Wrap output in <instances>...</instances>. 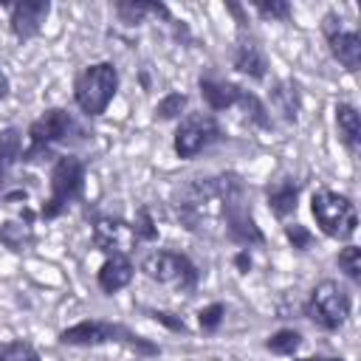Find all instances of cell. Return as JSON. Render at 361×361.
I'll use <instances>...</instances> for the list:
<instances>
[{
  "label": "cell",
  "instance_id": "obj_26",
  "mask_svg": "<svg viewBox=\"0 0 361 361\" xmlns=\"http://www.w3.org/2000/svg\"><path fill=\"white\" fill-rule=\"evenodd\" d=\"M336 265H338V271H341L353 285H361V248H358V245L344 243V248H338Z\"/></svg>",
  "mask_w": 361,
  "mask_h": 361
},
{
  "label": "cell",
  "instance_id": "obj_24",
  "mask_svg": "<svg viewBox=\"0 0 361 361\" xmlns=\"http://www.w3.org/2000/svg\"><path fill=\"white\" fill-rule=\"evenodd\" d=\"M237 107L243 110L245 121L254 124L257 130H274V118H271V113H268V104H265L254 90L245 87V93H243V99H240Z\"/></svg>",
  "mask_w": 361,
  "mask_h": 361
},
{
  "label": "cell",
  "instance_id": "obj_5",
  "mask_svg": "<svg viewBox=\"0 0 361 361\" xmlns=\"http://www.w3.org/2000/svg\"><path fill=\"white\" fill-rule=\"evenodd\" d=\"M116 93H118V68L110 59L85 65L73 76V104L85 118L104 116Z\"/></svg>",
  "mask_w": 361,
  "mask_h": 361
},
{
  "label": "cell",
  "instance_id": "obj_4",
  "mask_svg": "<svg viewBox=\"0 0 361 361\" xmlns=\"http://www.w3.org/2000/svg\"><path fill=\"white\" fill-rule=\"evenodd\" d=\"M85 180H87V164L76 152H59L51 161L48 172V197L39 206L42 220H56L68 212L71 203L85 197Z\"/></svg>",
  "mask_w": 361,
  "mask_h": 361
},
{
  "label": "cell",
  "instance_id": "obj_19",
  "mask_svg": "<svg viewBox=\"0 0 361 361\" xmlns=\"http://www.w3.org/2000/svg\"><path fill=\"white\" fill-rule=\"evenodd\" d=\"M333 118H336V133H338L341 147L350 152V158H358V152H361V116H358L355 104L336 102Z\"/></svg>",
  "mask_w": 361,
  "mask_h": 361
},
{
  "label": "cell",
  "instance_id": "obj_32",
  "mask_svg": "<svg viewBox=\"0 0 361 361\" xmlns=\"http://www.w3.org/2000/svg\"><path fill=\"white\" fill-rule=\"evenodd\" d=\"M133 228L138 234V243H155L158 240V226L152 220V212L147 206H138L135 212V220H133Z\"/></svg>",
  "mask_w": 361,
  "mask_h": 361
},
{
  "label": "cell",
  "instance_id": "obj_27",
  "mask_svg": "<svg viewBox=\"0 0 361 361\" xmlns=\"http://www.w3.org/2000/svg\"><path fill=\"white\" fill-rule=\"evenodd\" d=\"M0 361H42L39 350L25 338L0 341Z\"/></svg>",
  "mask_w": 361,
  "mask_h": 361
},
{
  "label": "cell",
  "instance_id": "obj_9",
  "mask_svg": "<svg viewBox=\"0 0 361 361\" xmlns=\"http://www.w3.org/2000/svg\"><path fill=\"white\" fill-rule=\"evenodd\" d=\"M220 141H226L220 118L209 110H195L178 118L175 133H172V152L180 161H195L197 155H203Z\"/></svg>",
  "mask_w": 361,
  "mask_h": 361
},
{
  "label": "cell",
  "instance_id": "obj_29",
  "mask_svg": "<svg viewBox=\"0 0 361 361\" xmlns=\"http://www.w3.org/2000/svg\"><path fill=\"white\" fill-rule=\"evenodd\" d=\"M226 313H228L226 302H209V305H203L197 310V327H200V333H217L220 324L226 322Z\"/></svg>",
  "mask_w": 361,
  "mask_h": 361
},
{
  "label": "cell",
  "instance_id": "obj_15",
  "mask_svg": "<svg viewBox=\"0 0 361 361\" xmlns=\"http://www.w3.org/2000/svg\"><path fill=\"white\" fill-rule=\"evenodd\" d=\"M197 90H200V99H203L206 110L214 113V116L237 107L240 99H243V93H245L243 85H237L231 79H223L217 73H200L197 76Z\"/></svg>",
  "mask_w": 361,
  "mask_h": 361
},
{
  "label": "cell",
  "instance_id": "obj_31",
  "mask_svg": "<svg viewBox=\"0 0 361 361\" xmlns=\"http://www.w3.org/2000/svg\"><path fill=\"white\" fill-rule=\"evenodd\" d=\"M155 324H161V327H166L169 333H178V336H189V324L178 316V313H172V310H161V307H147L144 310Z\"/></svg>",
  "mask_w": 361,
  "mask_h": 361
},
{
  "label": "cell",
  "instance_id": "obj_3",
  "mask_svg": "<svg viewBox=\"0 0 361 361\" xmlns=\"http://www.w3.org/2000/svg\"><path fill=\"white\" fill-rule=\"evenodd\" d=\"M59 344L65 347H102V344H121L127 350H133L141 358H155L161 355V347L135 333L133 327H127L124 322H113V319H82L65 330H59L56 336Z\"/></svg>",
  "mask_w": 361,
  "mask_h": 361
},
{
  "label": "cell",
  "instance_id": "obj_14",
  "mask_svg": "<svg viewBox=\"0 0 361 361\" xmlns=\"http://www.w3.org/2000/svg\"><path fill=\"white\" fill-rule=\"evenodd\" d=\"M231 68L254 82H265V76H268V56L259 45L257 34L248 25L237 28L234 48H231Z\"/></svg>",
  "mask_w": 361,
  "mask_h": 361
},
{
  "label": "cell",
  "instance_id": "obj_2",
  "mask_svg": "<svg viewBox=\"0 0 361 361\" xmlns=\"http://www.w3.org/2000/svg\"><path fill=\"white\" fill-rule=\"evenodd\" d=\"M90 130L68 110V107H45L25 130V147L20 155V164H37L45 158H56V147H79L90 141Z\"/></svg>",
  "mask_w": 361,
  "mask_h": 361
},
{
  "label": "cell",
  "instance_id": "obj_8",
  "mask_svg": "<svg viewBox=\"0 0 361 361\" xmlns=\"http://www.w3.org/2000/svg\"><path fill=\"white\" fill-rule=\"evenodd\" d=\"M310 214L319 226V231L336 243H350L358 231V209L353 197L336 192V189H316L310 195Z\"/></svg>",
  "mask_w": 361,
  "mask_h": 361
},
{
  "label": "cell",
  "instance_id": "obj_12",
  "mask_svg": "<svg viewBox=\"0 0 361 361\" xmlns=\"http://www.w3.org/2000/svg\"><path fill=\"white\" fill-rule=\"evenodd\" d=\"M322 34H324L330 56L347 73H358V68H361V34L355 28H347L344 20L338 17V11H327L322 17Z\"/></svg>",
  "mask_w": 361,
  "mask_h": 361
},
{
  "label": "cell",
  "instance_id": "obj_6",
  "mask_svg": "<svg viewBox=\"0 0 361 361\" xmlns=\"http://www.w3.org/2000/svg\"><path fill=\"white\" fill-rule=\"evenodd\" d=\"M138 271L147 279L158 285H169L183 296H192L200 285V268L195 265V259L175 248H152L149 254L141 257Z\"/></svg>",
  "mask_w": 361,
  "mask_h": 361
},
{
  "label": "cell",
  "instance_id": "obj_35",
  "mask_svg": "<svg viewBox=\"0 0 361 361\" xmlns=\"http://www.w3.org/2000/svg\"><path fill=\"white\" fill-rule=\"evenodd\" d=\"M293 361H344V358L341 355H305V358L293 355Z\"/></svg>",
  "mask_w": 361,
  "mask_h": 361
},
{
  "label": "cell",
  "instance_id": "obj_22",
  "mask_svg": "<svg viewBox=\"0 0 361 361\" xmlns=\"http://www.w3.org/2000/svg\"><path fill=\"white\" fill-rule=\"evenodd\" d=\"M164 8H166V3H155V0H116L113 3V14L127 28L144 23L147 17H161Z\"/></svg>",
  "mask_w": 361,
  "mask_h": 361
},
{
  "label": "cell",
  "instance_id": "obj_17",
  "mask_svg": "<svg viewBox=\"0 0 361 361\" xmlns=\"http://www.w3.org/2000/svg\"><path fill=\"white\" fill-rule=\"evenodd\" d=\"M135 276V265L127 254H110L102 259L99 271H96V285L104 296H113L118 290H124Z\"/></svg>",
  "mask_w": 361,
  "mask_h": 361
},
{
  "label": "cell",
  "instance_id": "obj_34",
  "mask_svg": "<svg viewBox=\"0 0 361 361\" xmlns=\"http://www.w3.org/2000/svg\"><path fill=\"white\" fill-rule=\"evenodd\" d=\"M8 93H11V79H8V73L0 68V102H6Z\"/></svg>",
  "mask_w": 361,
  "mask_h": 361
},
{
  "label": "cell",
  "instance_id": "obj_13",
  "mask_svg": "<svg viewBox=\"0 0 361 361\" xmlns=\"http://www.w3.org/2000/svg\"><path fill=\"white\" fill-rule=\"evenodd\" d=\"M3 8L8 11L11 37L17 42H28L42 31L54 6H51V0H14V3H3Z\"/></svg>",
  "mask_w": 361,
  "mask_h": 361
},
{
  "label": "cell",
  "instance_id": "obj_25",
  "mask_svg": "<svg viewBox=\"0 0 361 361\" xmlns=\"http://www.w3.org/2000/svg\"><path fill=\"white\" fill-rule=\"evenodd\" d=\"M186 107H189V96L180 93V90H169V93H164V96L158 99L152 118H155V121H178V118L186 113Z\"/></svg>",
  "mask_w": 361,
  "mask_h": 361
},
{
  "label": "cell",
  "instance_id": "obj_18",
  "mask_svg": "<svg viewBox=\"0 0 361 361\" xmlns=\"http://www.w3.org/2000/svg\"><path fill=\"white\" fill-rule=\"evenodd\" d=\"M268 113L274 110L285 124H296L302 113V90L293 79H276L268 87Z\"/></svg>",
  "mask_w": 361,
  "mask_h": 361
},
{
  "label": "cell",
  "instance_id": "obj_30",
  "mask_svg": "<svg viewBox=\"0 0 361 361\" xmlns=\"http://www.w3.org/2000/svg\"><path fill=\"white\" fill-rule=\"evenodd\" d=\"M282 234H285L288 245H290L293 251H299V254L310 251L313 243H316V234H313L307 226H302V223H285V226H282Z\"/></svg>",
  "mask_w": 361,
  "mask_h": 361
},
{
  "label": "cell",
  "instance_id": "obj_21",
  "mask_svg": "<svg viewBox=\"0 0 361 361\" xmlns=\"http://www.w3.org/2000/svg\"><path fill=\"white\" fill-rule=\"evenodd\" d=\"M20 155H23V133L17 127L0 130V197L6 195L8 175L20 164Z\"/></svg>",
  "mask_w": 361,
  "mask_h": 361
},
{
  "label": "cell",
  "instance_id": "obj_33",
  "mask_svg": "<svg viewBox=\"0 0 361 361\" xmlns=\"http://www.w3.org/2000/svg\"><path fill=\"white\" fill-rule=\"evenodd\" d=\"M231 262H234V268H237L240 274H248V271H251V265H254V259H251V251H248V248H237V251H234V257H231Z\"/></svg>",
  "mask_w": 361,
  "mask_h": 361
},
{
  "label": "cell",
  "instance_id": "obj_10",
  "mask_svg": "<svg viewBox=\"0 0 361 361\" xmlns=\"http://www.w3.org/2000/svg\"><path fill=\"white\" fill-rule=\"evenodd\" d=\"M220 228H223V237L240 248H257V245H265V234L251 212V203H248V189L237 192L226 209H223V220H220Z\"/></svg>",
  "mask_w": 361,
  "mask_h": 361
},
{
  "label": "cell",
  "instance_id": "obj_20",
  "mask_svg": "<svg viewBox=\"0 0 361 361\" xmlns=\"http://www.w3.org/2000/svg\"><path fill=\"white\" fill-rule=\"evenodd\" d=\"M34 214L28 212L25 217L20 214V220H3L0 223V245L11 254H25L34 248L37 243V234H34V226H31Z\"/></svg>",
  "mask_w": 361,
  "mask_h": 361
},
{
  "label": "cell",
  "instance_id": "obj_1",
  "mask_svg": "<svg viewBox=\"0 0 361 361\" xmlns=\"http://www.w3.org/2000/svg\"><path fill=\"white\" fill-rule=\"evenodd\" d=\"M245 189V180L240 172L226 169L214 175H197L186 178L172 192V209L183 228L200 237H212V231L223 220L226 203Z\"/></svg>",
  "mask_w": 361,
  "mask_h": 361
},
{
  "label": "cell",
  "instance_id": "obj_7",
  "mask_svg": "<svg viewBox=\"0 0 361 361\" xmlns=\"http://www.w3.org/2000/svg\"><path fill=\"white\" fill-rule=\"evenodd\" d=\"M302 313L319 330L336 333L347 324L353 313V293L338 279H322L310 288L307 299L302 302Z\"/></svg>",
  "mask_w": 361,
  "mask_h": 361
},
{
  "label": "cell",
  "instance_id": "obj_28",
  "mask_svg": "<svg viewBox=\"0 0 361 361\" xmlns=\"http://www.w3.org/2000/svg\"><path fill=\"white\" fill-rule=\"evenodd\" d=\"M251 8L262 20H274V23H288L293 17V6L288 0H251Z\"/></svg>",
  "mask_w": 361,
  "mask_h": 361
},
{
  "label": "cell",
  "instance_id": "obj_16",
  "mask_svg": "<svg viewBox=\"0 0 361 361\" xmlns=\"http://www.w3.org/2000/svg\"><path fill=\"white\" fill-rule=\"evenodd\" d=\"M299 192H302V180H296L293 175H279L274 180L265 183V203L268 212L276 220H288L290 214H296L299 209Z\"/></svg>",
  "mask_w": 361,
  "mask_h": 361
},
{
  "label": "cell",
  "instance_id": "obj_23",
  "mask_svg": "<svg viewBox=\"0 0 361 361\" xmlns=\"http://www.w3.org/2000/svg\"><path fill=\"white\" fill-rule=\"evenodd\" d=\"M302 341H305L302 330H296V327H279V330H274V333H271V336L262 341V347H265L268 353H274V355L293 358V355L299 353Z\"/></svg>",
  "mask_w": 361,
  "mask_h": 361
},
{
  "label": "cell",
  "instance_id": "obj_11",
  "mask_svg": "<svg viewBox=\"0 0 361 361\" xmlns=\"http://www.w3.org/2000/svg\"><path fill=\"white\" fill-rule=\"evenodd\" d=\"M90 243L104 257L110 254H133L141 243L133 228V220H124L118 214H93L90 220Z\"/></svg>",
  "mask_w": 361,
  "mask_h": 361
}]
</instances>
